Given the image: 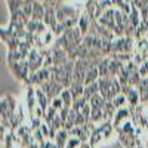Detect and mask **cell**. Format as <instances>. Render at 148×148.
I'll list each match as a JSON object with an SVG mask.
<instances>
[{"instance_id":"cell-1","label":"cell","mask_w":148,"mask_h":148,"mask_svg":"<svg viewBox=\"0 0 148 148\" xmlns=\"http://www.w3.org/2000/svg\"><path fill=\"white\" fill-rule=\"evenodd\" d=\"M16 98L10 93H6L2 96V102H0V111H2V119H10L16 113Z\"/></svg>"},{"instance_id":"cell-2","label":"cell","mask_w":148,"mask_h":148,"mask_svg":"<svg viewBox=\"0 0 148 148\" xmlns=\"http://www.w3.org/2000/svg\"><path fill=\"white\" fill-rule=\"evenodd\" d=\"M25 104H27V110L30 113V120H31V119H34V110L37 107V96H36V88L34 86H28L27 88Z\"/></svg>"},{"instance_id":"cell-3","label":"cell","mask_w":148,"mask_h":148,"mask_svg":"<svg viewBox=\"0 0 148 148\" xmlns=\"http://www.w3.org/2000/svg\"><path fill=\"white\" fill-rule=\"evenodd\" d=\"M130 117H132V110H130V107H129V108L125 107V108L117 110V113H116L114 117H113V125H114V127L117 129L121 123H125V121L129 120Z\"/></svg>"},{"instance_id":"cell-4","label":"cell","mask_w":148,"mask_h":148,"mask_svg":"<svg viewBox=\"0 0 148 148\" xmlns=\"http://www.w3.org/2000/svg\"><path fill=\"white\" fill-rule=\"evenodd\" d=\"M90 15L89 14H82L80 15V18H79V28H80V31L83 33V36H86L89 33V30H90V25H92V21H90Z\"/></svg>"},{"instance_id":"cell-5","label":"cell","mask_w":148,"mask_h":148,"mask_svg":"<svg viewBox=\"0 0 148 148\" xmlns=\"http://www.w3.org/2000/svg\"><path fill=\"white\" fill-rule=\"evenodd\" d=\"M36 96H37V105L42 107L43 111H46L49 107H51V99H49L47 95L40 88H36Z\"/></svg>"},{"instance_id":"cell-6","label":"cell","mask_w":148,"mask_h":148,"mask_svg":"<svg viewBox=\"0 0 148 148\" xmlns=\"http://www.w3.org/2000/svg\"><path fill=\"white\" fill-rule=\"evenodd\" d=\"M126 98H127V104L130 105V108H136L139 107V102H141V96H139V92L138 89L132 88L127 93H126Z\"/></svg>"},{"instance_id":"cell-7","label":"cell","mask_w":148,"mask_h":148,"mask_svg":"<svg viewBox=\"0 0 148 148\" xmlns=\"http://www.w3.org/2000/svg\"><path fill=\"white\" fill-rule=\"evenodd\" d=\"M68 139H70V132H68V130H65V129H61V130H58L56 138H55V141H53V142L58 145V148H65V147H67Z\"/></svg>"},{"instance_id":"cell-8","label":"cell","mask_w":148,"mask_h":148,"mask_svg":"<svg viewBox=\"0 0 148 148\" xmlns=\"http://www.w3.org/2000/svg\"><path fill=\"white\" fill-rule=\"evenodd\" d=\"M99 70H98V65H92L88 71V74H86V79H84V86H88L90 83H96L98 80H99Z\"/></svg>"},{"instance_id":"cell-9","label":"cell","mask_w":148,"mask_h":148,"mask_svg":"<svg viewBox=\"0 0 148 148\" xmlns=\"http://www.w3.org/2000/svg\"><path fill=\"white\" fill-rule=\"evenodd\" d=\"M139 96H141V102L142 104H148V77H144L142 82L136 86Z\"/></svg>"},{"instance_id":"cell-10","label":"cell","mask_w":148,"mask_h":148,"mask_svg":"<svg viewBox=\"0 0 148 148\" xmlns=\"http://www.w3.org/2000/svg\"><path fill=\"white\" fill-rule=\"evenodd\" d=\"M110 59L111 56H104L101 59V62L98 64V70H99L101 77H110Z\"/></svg>"},{"instance_id":"cell-11","label":"cell","mask_w":148,"mask_h":148,"mask_svg":"<svg viewBox=\"0 0 148 148\" xmlns=\"http://www.w3.org/2000/svg\"><path fill=\"white\" fill-rule=\"evenodd\" d=\"M102 141H104V136H102L101 130L98 129V126H96V129L90 133V136H89V141H88V142H89V145H90L92 148H96Z\"/></svg>"},{"instance_id":"cell-12","label":"cell","mask_w":148,"mask_h":148,"mask_svg":"<svg viewBox=\"0 0 148 148\" xmlns=\"http://www.w3.org/2000/svg\"><path fill=\"white\" fill-rule=\"evenodd\" d=\"M71 90V95L74 99H77V98H82L84 96V84H80V83H71V86L68 88Z\"/></svg>"},{"instance_id":"cell-13","label":"cell","mask_w":148,"mask_h":148,"mask_svg":"<svg viewBox=\"0 0 148 148\" xmlns=\"http://www.w3.org/2000/svg\"><path fill=\"white\" fill-rule=\"evenodd\" d=\"M96 93H99V83H98V82L84 86V98H86L88 101L90 99L93 95H96Z\"/></svg>"},{"instance_id":"cell-14","label":"cell","mask_w":148,"mask_h":148,"mask_svg":"<svg viewBox=\"0 0 148 148\" xmlns=\"http://www.w3.org/2000/svg\"><path fill=\"white\" fill-rule=\"evenodd\" d=\"M105 102H107V99L101 95V93H96V95H93L90 99H89V104H90V107L92 108H104V105H105Z\"/></svg>"},{"instance_id":"cell-15","label":"cell","mask_w":148,"mask_h":148,"mask_svg":"<svg viewBox=\"0 0 148 148\" xmlns=\"http://www.w3.org/2000/svg\"><path fill=\"white\" fill-rule=\"evenodd\" d=\"M111 102H113V105H114L117 110H120V108H125V107H126V104H127V98H126V95L120 93V95L114 96L113 99H111Z\"/></svg>"},{"instance_id":"cell-16","label":"cell","mask_w":148,"mask_h":148,"mask_svg":"<svg viewBox=\"0 0 148 148\" xmlns=\"http://www.w3.org/2000/svg\"><path fill=\"white\" fill-rule=\"evenodd\" d=\"M58 113H59V111H58V110H55V108L51 105V107H49V108L45 111V117H43V121H45V123H47V125H51V123L53 121V119L58 116Z\"/></svg>"},{"instance_id":"cell-17","label":"cell","mask_w":148,"mask_h":148,"mask_svg":"<svg viewBox=\"0 0 148 148\" xmlns=\"http://www.w3.org/2000/svg\"><path fill=\"white\" fill-rule=\"evenodd\" d=\"M61 99L64 101V104H65V107H71L73 105V102H74V98H73V95H71V90L70 89H64L62 92H61Z\"/></svg>"},{"instance_id":"cell-18","label":"cell","mask_w":148,"mask_h":148,"mask_svg":"<svg viewBox=\"0 0 148 148\" xmlns=\"http://www.w3.org/2000/svg\"><path fill=\"white\" fill-rule=\"evenodd\" d=\"M89 101L86 99L84 96H82V98H77V99H74V102H73V105H71V108L74 110V111H77V113H80L82 111V108L88 104Z\"/></svg>"},{"instance_id":"cell-19","label":"cell","mask_w":148,"mask_h":148,"mask_svg":"<svg viewBox=\"0 0 148 148\" xmlns=\"http://www.w3.org/2000/svg\"><path fill=\"white\" fill-rule=\"evenodd\" d=\"M55 39V33L52 30H47L46 33L42 34V45L43 46H47V45H51Z\"/></svg>"},{"instance_id":"cell-20","label":"cell","mask_w":148,"mask_h":148,"mask_svg":"<svg viewBox=\"0 0 148 148\" xmlns=\"http://www.w3.org/2000/svg\"><path fill=\"white\" fill-rule=\"evenodd\" d=\"M51 105L55 108V110H62L64 107H65V104H64V101L61 99V96H56V98H53V99L51 101Z\"/></svg>"},{"instance_id":"cell-21","label":"cell","mask_w":148,"mask_h":148,"mask_svg":"<svg viewBox=\"0 0 148 148\" xmlns=\"http://www.w3.org/2000/svg\"><path fill=\"white\" fill-rule=\"evenodd\" d=\"M145 147H147V148H148V142H147V144H145Z\"/></svg>"}]
</instances>
